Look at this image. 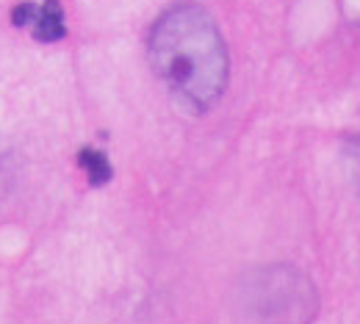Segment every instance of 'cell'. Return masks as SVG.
Masks as SVG:
<instances>
[{
	"label": "cell",
	"instance_id": "obj_6",
	"mask_svg": "<svg viewBox=\"0 0 360 324\" xmlns=\"http://www.w3.org/2000/svg\"><path fill=\"white\" fill-rule=\"evenodd\" d=\"M349 167H352V175L360 186V131L349 141Z\"/></svg>",
	"mask_w": 360,
	"mask_h": 324
},
{
	"label": "cell",
	"instance_id": "obj_2",
	"mask_svg": "<svg viewBox=\"0 0 360 324\" xmlns=\"http://www.w3.org/2000/svg\"><path fill=\"white\" fill-rule=\"evenodd\" d=\"M241 305L255 324H311L319 297L300 269L274 264L255 269L241 283Z\"/></svg>",
	"mask_w": 360,
	"mask_h": 324
},
{
	"label": "cell",
	"instance_id": "obj_4",
	"mask_svg": "<svg viewBox=\"0 0 360 324\" xmlns=\"http://www.w3.org/2000/svg\"><path fill=\"white\" fill-rule=\"evenodd\" d=\"M78 164L81 169L86 172L89 178V186H105L111 178H114V169H111V161L105 158V153H100L97 147H81L78 153Z\"/></svg>",
	"mask_w": 360,
	"mask_h": 324
},
{
	"label": "cell",
	"instance_id": "obj_3",
	"mask_svg": "<svg viewBox=\"0 0 360 324\" xmlns=\"http://www.w3.org/2000/svg\"><path fill=\"white\" fill-rule=\"evenodd\" d=\"M31 34L39 42H58L67 34V22H64V8L58 0H45L42 6H37L34 22H31Z\"/></svg>",
	"mask_w": 360,
	"mask_h": 324
},
{
	"label": "cell",
	"instance_id": "obj_5",
	"mask_svg": "<svg viewBox=\"0 0 360 324\" xmlns=\"http://www.w3.org/2000/svg\"><path fill=\"white\" fill-rule=\"evenodd\" d=\"M34 14H37V3H20V6L11 11V22H14L17 28H31Z\"/></svg>",
	"mask_w": 360,
	"mask_h": 324
},
{
	"label": "cell",
	"instance_id": "obj_7",
	"mask_svg": "<svg viewBox=\"0 0 360 324\" xmlns=\"http://www.w3.org/2000/svg\"><path fill=\"white\" fill-rule=\"evenodd\" d=\"M8 188V175H6V167H0V194H6Z\"/></svg>",
	"mask_w": 360,
	"mask_h": 324
},
{
	"label": "cell",
	"instance_id": "obj_1",
	"mask_svg": "<svg viewBox=\"0 0 360 324\" xmlns=\"http://www.w3.org/2000/svg\"><path fill=\"white\" fill-rule=\"evenodd\" d=\"M150 64L164 86L191 111H208L225 94L230 58L208 8L178 3L150 31Z\"/></svg>",
	"mask_w": 360,
	"mask_h": 324
}]
</instances>
